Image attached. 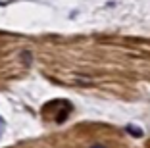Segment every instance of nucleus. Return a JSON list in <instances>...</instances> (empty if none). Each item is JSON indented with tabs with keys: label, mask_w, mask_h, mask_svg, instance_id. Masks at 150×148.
Instances as JSON below:
<instances>
[{
	"label": "nucleus",
	"mask_w": 150,
	"mask_h": 148,
	"mask_svg": "<svg viewBox=\"0 0 150 148\" xmlns=\"http://www.w3.org/2000/svg\"><path fill=\"white\" fill-rule=\"evenodd\" d=\"M19 60H21V64H23V65H27V67H29V65L33 64V54L29 52V50H23L21 56H19Z\"/></svg>",
	"instance_id": "obj_1"
},
{
	"label": "nucleus",
	"mask_w": 150,
	"mask_h": 148,
	"mask_svg": "<svg viewBox=\"0 0 150 148\" xmlns=\"http://www.w3.org/2000/svg\"><path fill=\"white\" fill-rule=\"evenodd\" d=\"M125 131H127V133H129L131 137H137V139H141V137H142V129H141V127L127 125V127H125Z\"/></svg>",
	"instance_id": "obj_2"
},
{
	"label": "nucleus",
	"mask_w": 150,
	"mask_h": 148,
	"mask_svg": "<svg viewBox=\"0 0 150 148\" xmlns=\"http://www.w3.org/2000/svg\"><path fill=\"white\" fill-rule=\"evenodd\" d=\"M91 148H106V146H104V144H93Z\"/></svg>",
	"instance_id": "obj_3"
}]
</instances>
